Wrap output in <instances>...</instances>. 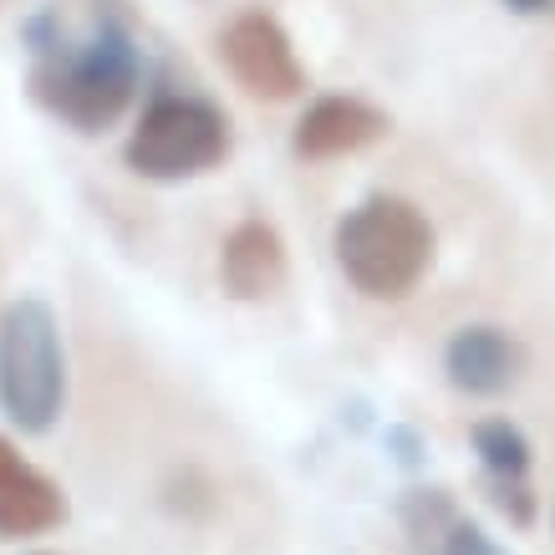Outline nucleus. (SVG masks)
I'll use <instances>...</instances> for the list:
<instances>
[{
    "label": "nucleus",
    "instance_id": "f257e3e1",
    "mask_svg": "<svg viewBox=\"0 0 555 555\" xmlns=\"http://www.w3.org/2000/svg\"><path fill=\"white\" fill-rule=\"evenodd\" d=\"M31 51L26 92L41 113L77 133H102L133 107L143 87V47L122 11H92L82 31H72L62 11H36L21 26Z\"/></svg>",
    "mask_w": 555,
    "mask_h": 555
},
{
    "label": "nucleus",
    "instance_id": "f03ea898",
    "mask_svg": "<svg viewBox=\"0 0 555 555\" xmlns=\"http://www.w3.org/2000/svg\"><path fill=\"white\" fill-rule=\"evenodd\" d=\"M438 235L428 215L398 194L357 199L332 230V255L347 286L367 301H403L434 266Z\"/></svg>",
    "mask_w": 555,
    "mask_h": 555
},
{
    "label": "nucleus",
    "instance_id": "7ed1b4c3",
    "mask_svg": "<svg viewBox=\"0 0 555 555\" xmlns=\"http://www.w3.org/2000/svg\"><path fill=\"white\" fill-rule=\"evenodd\" d=\"M67 403L62 321L41 296L0 306V413L21 434H51Z\"/></svg>",
    "mask_w": 555,
    "mask_h": 555
},
{
    "label": "nucleus",
    "instance_id": "20e7f679",
    "mask_svg": "<svg viewBox=\"0 0 555 555\" xmlns=\"http://www.w3.org/2000/svg\"><path fill=\"white\" fill-rule=\"evenodd\" d=\"M230 158V118L199 92H158L122 143V164L149 184H184Z\"/></svg>",
    "mask_w": 555,
    "mask_h": 555
},
{
    "label": "nucleus",
    "instance_id": "39448f33",
    "mask_svg": "<svg viewBox=\"0 0 555 555\" xmlns=\"http://www.w3.org/2000/svg\"><path fill=\"white\" fill-rule=\"evenodd\" d=\"M215 51L224 72L235 77L250 98L260 102H291L306 92V67L296 56V41L270 11H240L224 21L215 36Z\"/></svg>",
    "mask_w": 555,
    "mask_h": 555
},
{
    "label": "nucleus",
    "instance_id": "423d86ee",
    "mask_svg": "<svg viewBox=\"0 0 555 555\" xmlns=\"http://www.w3.org/2000/svg\"><path fill=\"white\" fill-rule=\"evenodd\" d=\"M392 133V118H387L377 102L357 98V92H326V98L306 102V113L291 128V153L296 158H347V153H362L372 143H383Z\"/></svg>",
    "mask_w": 555,
    "mask_h": 555
},
{
    "label": "nucleus",
    "instance_id": "0eeeda50",
    "mask_svg": "<svg viewBox=\"0 0 555 555\" xmlns=\"http://www.w3.org/2000/svg\"><path fill=\"white\" fill-rule=\"evenodd\" d=\"M525 372V347L520 337H509L505 326L494 321H474V326H459L449 347H443V377L454 392H469V398H500L520 383Z\"/></svg>",
    "mask_w": 555,
    "mask_h": 555
},
{
    "label": "nucleus",
    "instance_id": "6e6552de",
    "mask_svg": "<svg viewBox=\"0 0 555 555\" xmlns=\"http://www.w3.org/2000/svg\"><path fill=\"white\" fill-rule=\"evenodd\" d=\"M67 520V494L62 485L41 474L21 454L11 438L0 434V540L47 535Z\"/></svg>",
    "mask_w": 555,
    "mask_h": 555
},
{
    "label": "nucleus",
    "instance_id": "1a4fd4ad",
    "mask_svg": "<svg viewBox=\"0 0 555 555\" xmlns=\"http://www.w3.org/2000/svg\"><path fill=\"white\" fill-rule=\"evenodd\" d=\"M291 275V255H286V240L270 219L250 215L240 219L235 230L224 235L219 245V286L230 291L235 301H266L275 291L286 286Z\"/></svg>",
    "mask_w": 555,
    "mask_h": 555
},
{
    "label": "nucleus",
    "instance_id": "9d476101",
    "mask_svg": "<svg viewBox=\"0 0 555 555\" xmlns=\"http://www.w3.org/2000/svg\"><path fill=\"white\" fill-rule=\"evenodd\" d=\"M469 443H474V454H479L485 485H530L535 449H530V438H525L520 423H509V418H479L469 428Z\"/></svg>",
    "mask_w": 555,
    "mask_h": 555
},
{
    "label": "nucleus",
    "instance_id": "9b49d317",
    "mask_svg": "<svg viewBox=\"0 0 555 555\" xmlns=\"http://www.w3.org/2000/svg\"><path fill=\"white\" fill-rule=\"evenodd\" d=\"M438 555H505L494 540L479 530V525H469V520H459L449 535H443V545H438Z\"/></svg>",
    "mask_w": 555,
    "mask_h": 555
},
{
    "label": "nucleus",
    "instance_id": "f8f14e48",
    "mask_svg": "<svg viewBox=\"0 0 555 555\" xmlns=\"http://www.w3.org/2000/svg\"><path fill=\"white\" fill-rule=\"evenodd\" d=\"M489 500L505 509L515 525L535 520V494H530V485H489Z\"/></svg>",
    "mask_w": 555,
    "mask_h": 555
},
{
    "label": "nucleus",
    "instance_id": "ddd939ff",
    "mask_svg": "<svg viewBox=\"0 0 555 555\" xmlns=\"http://www.w3.org/2000/svg\"><path fill=\"white\" fill-rule=\"evenodd\" d=\"M515 16H551L555 11V0H505Z\"/></svg>",
    "mask_w": 555,
    "mask_h": 555
},
{
    "label": "nucleus",
    "instance_id": "4468645a",
    "mask_svg": "<svg viewBox=\"0 0 555 555\" xmlns=\"http://www.w3.org/2000/svg\"><path fill=\"white\" fill-rule=\"evenodd\" d=\"M41 555H47V551H41Z\"/></svg>",
    "mask_w": 555,
    "mask_h": 555
}]
</instances>
